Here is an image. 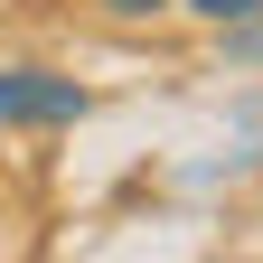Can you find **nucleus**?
Instances as JSON below:
<instances>
[{"mask_svg": "<svg viewBox=\"0 0 263 263\" xmlns=\"http://www.w3.org/2000/svg\"><path fill=\"white\" fill-rule=\"evenodd\" d=\"M85 85L76 76H38V66H0V122H76Z\"/></svg>", "mask_w": 263, "mask_h": 263, "instance_id": "1", "label": "nucleus"}, {"mask_svg": "<svg viewBox=\"0 0 263 263\" xmlns=\"http://www.w3.org/2000/svg\"><path fill=\"white\" fill-rule=\"evenodd\" d=\"M188 10H207V19H254L263 0H188Z\"/></svg>", "mask_w": 263, "mask_h": 263, "instance_id": "2", "label": "nucleus"}, {"mask_svg": "<svg viewBox=\"0 0 263 263\" xmlns=\"http://www.w3.org/2000/svg\"><path fill=\"white\" fill-rule=\"evenodd\" d=\"M235 57H245V66H263V10H254V28L235 38Z\"/></svg>", "mask_w": 263, "mask_h": 263, "instance_id": "3", "label": "nucleus"}, {"mask_svg": "<svg viewBox=\"0 0 263 263\" xmlns=\"http://www.w3.org/2000/svg\"><path fill=\"white\" fill-rule=\"evenodd\" d=\"M104 10H122V19H151V10H160V0H104Z\"/></svg>", "mask_w": 263, "mask_h": 263, "instance_id": "4", "label": "nucleus"}]
</instances>
